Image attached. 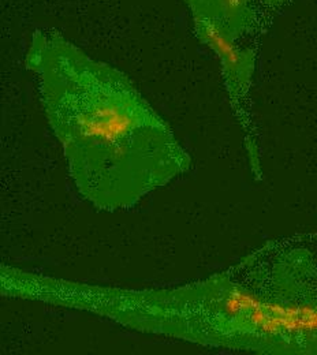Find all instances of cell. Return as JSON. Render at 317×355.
Returning <instances> with one entry per match:
<instances>
[{"label":"cell","instance_id":"6da1fadb","mask_svg":"<svg viewBox=\"0 0 317 355\" xmlns=\"http://www.w3.org/2000/svg\"><path fill=\"white\" fill-rule=\"evenodd\" d=\"M25 64L80 194L98 209L135 207L187 173L190 156L126 74L55 29H37Z\"/></svg>","mask_w":317,"mask_h":355},{"label":"cell","instance_id":"7a4b0ae2","mask_svg":"<svg viewBox=\"0 0 317 355\" xmlns=\"http://www.w3.org/2000/svg\"><path fill=\"white\" fill-rule=\"evenodd\" d=\"M257 1L280 0H185L193 24H205L235 39L252 22Z\"/></svg>","mask_w":317,"mask_h":355},{"label":"cell","instance_id":"3957f363","mask_svg":"<svg viewBox=\"0 0 317 355\" xmlns=\"http://www.w3.org/2000/svg\"><path fill=\"white\" fill-rule=\"evenodd\" d=\"M193 29L196 36L218 55L227 78L239 85L241 81L246 78L249 69L246 52L241 51L235 45V39L214 26L205 24H193Z\"/></svg>","mask_w":317,"mask_h":355}]
</instances>
